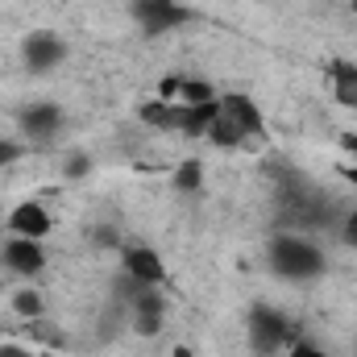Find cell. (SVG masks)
Instances as JSON below:
<instances>
[{"label":"cell","instance_id":"obj_1","mask_svg":"<svg viewBox=\"0 0 357 357\" xmlns=\"http://www.w3.org/2000/svg\"><path fill=\"white\" fill-rule=\"evenodd\" d=\"M278 212H282L287 229H295V233L328 229V225H337V229H341V220H345V212L337 208V199H333L324 187L307 183L303 175L278 178Z\"/></svg>","mask_w":357,"mask_h":357},{"label":"cell","instance_id":"obj_2","mask_svg":"<svg viewBox=\"0 0 357 357\" xmlns=\"http://www.w3.org/2000/svg\"><path fill=\"white\" fill-rule=\"evenodd\" d=\"M216 150H254L262 137H266V116L262 108L241 96V91H220L216 100V116L204 133Z\"/></svg>","mask_w":357,"mask_h":357},{"label":"cell","instance_id":"obj_3","mask_svg":"<svg viewBox=\"0 0 357 357\" xmlns=\"http://www.w3.org/2000/svg\"><path fill=\"white\" fill-rule=\"evenodd\" d=\"M266 266H270V274L282 278V282H316V278H324V270H328V254H324V245H320L316 237L295 233V229H282V233L270 237Z\"/></svg>","mask_w":357,"mask_h":357},{"label":"cell","instance_id":"obj_4","mask_svg":"<svg viewBox=\"0 0 357 357\" xmlns=\"http://www.w3.org/2000/svg\"><path fill=\"white\" fill-rule=\"evenodd\" d=\"M245 341H250V354L254 357H278V354L287 357V349L299 337H295V324L278 307L258 303V307L245 312Z\"/></svg>","mask_w":357,"mask_h":357},{"label":"cell","instance_id":"obj_5","mask_svg":"<svg viewBox=\"0 0 357 357\" xmlns=\"http://www.w3.org/2000/svg\"><path fill=\"white\" fill-rule=\"evenodd\" d=\"M17 129H21V137L33 142V146H54L59 133L67 129V112H63L59 104H50V100H42V104H25L21 116H17Z\"/></svg>","mask_w":357,"mask_h":357},{"label":"cell","instance_id":"obj_6","mask_svg":"<svg viewBox=\"0 0 357 357\" xmlns=\"http://www.w3.org/2000/svg\"><path fill=\"white\" fill-rule=\"evenodd\" d=\"M67 59V42L54 29H33L21 38V63L29 75H50L54 67H63Z\"/></svg>","mask_w":357,"mask_h":357},{"label":"cell","instance_id":"obj_7","mask_svg":"<svg viewBox=\"0 0 357 357\" xmlns=\"http://www.w3.org/2000/svg\"><path fill=\"white\" fill-rule=\"evenodd\" d=\"M125 320L137 337H158L167 328V299H162V287H142L129 303H125Z\"/></svg>","mask_w":357,"mask_h":357},{"label":"cell","instance_id":"obj_8","mask_svg":"<svg viewBox=\"0 0 357 357\" xmlns=\"http://www.w3.org/2000/svg\"><path fill=\"white\" fill-rule=\"evenodd\" d=\"M133 21L146 38H162L178 25H187L191 13L183 8V0H133Z\"/></svg>","mask_w":357,"mask_h":357},{"label":"cell","instance_id":"obj_9","mask_svg":"<svg viewBox=\"0 0 357 357\" xmlns=\"http://www.w3.org/2000/svg\"><path fill=\"white\" fill-rule=\"evenodd\" d=\"M121 274L133 278L137 287H167V262L154 245H121Z\"/></svg>","mask_w":357,"mask_h":357},{"label":"cell","instance_id":"obj_10","mask_svg":"<svg viewBox=\"0 0 357 357\" xmlns=\"http://www.w3.org/2000/svg\"><path fill=\"white\" fill-rule=\"evenodd\" d=\"M0 262L13 274H21V278H33V274L46 270V245L33 241V237H8L0 245Z\"/></svg>","mask_w":357,"mask_h":357},{"label":"cell","instance_id":"obj_11","mask_svg":"<svg viewBox=\"0 0 357 357\" xmlns=\"http://www.w3.org/2000/svg\"><path fill=\"white\" fill-rule=\"evenodd\" d=\"M50 229H54V220H50L46 204H38V199H25V204H17V208L8 212V233H13V237L46 241V237H50Z\"/></svg>","mask_w":357,"mask_h":357},{"label":"cell","instance_id":"obj_12","mask_svg":"<svg viewBox=\"0 0 357 357\" xmlns=\"http://www.w3.org/2000/svg\"><path fill=\"white\" fill-rule=\"evenodd\" d=\"M328 88H333V100L341 108H354L357 112V63L354 59H333L328 63Z\"/></svg>","mask_w":357,"mask_h":357},{"label":"cell","instance_id":"obj_13","mask_svg":"<svg viewBox=\"0 0 357 357\" xmlns=\"http://www.w3.org/2000/svg\"><path fill=\"white\" fill-rule=\"evenodd\" d=\"M175 187L178 191H199L204 187V162L199 158H187V162H178V171H175Z\"/></svg>","mask_w":357,"mask_h":357},{"label":"cell","instance_id":"obj_14","mask_svg":"<svg viewBox=\"0 0 357 357\" xmlns=\"http://www.w3.org/2000/svg\"><path fill=\"white\" fill-rule=\"evenodd\" d=\"M13 312H17V316H25V320H33V316H42V312H46V299H42L33 287H21V291L13 295Z\"/></svg>","mask_w":357,"mask_h":357},{"label":"cell","instance_id":"obj_15","mask_svg":"<svg viewBox=\"0 0 357 357\" xmlns=\"http://www.w3.org/2000/svg\"><path fill=\"white\" fill-rule=\"evenodd\" d=\"M63 175L67 178H88L91 175V158L88 154H71V158L63 162Z\"/></svg>","mask_w":357,"mask_h":357},{"label":"cell","instance_id":"obj_16","mask_svg":"<svg viewBox=\"0 0 357 357\" xmlns=\"http://www.w3.org/2000/svg\"><path fill=\"white\" fill-rule=\"evenodd\" d=\"M341 241H345L349 250H357V204L345 212V220H341Z\"/></svg>","mask_w":357,"mask_h":357},{"label":"cell","instance_id":"obj_17","mask_svg":"<svg viewBox=\"0 0 357 357\" xmlns=\"http://www.w3.org/2000/svg\"><path fill=\"white\" fill-rule=\"evenodd\" d=\"M91 241H96L100 250H116V245H121V237H116V229H112V225H100V229H91Z\"/></svg>","mask_w":357,"mask_h":357},{"label":"cell","instance_id":"obj_18","mask_svg":"<svg viewBox=\"0 0 357 357\" xmlns=\"http://www.w3.org/2000/svg\"><path fill=\"white\" fill-rule=\"evenodd\" d=\"M17 158H21V146H17L13 137H0V171H4V167H13Z\"/></svg>","mask_w":357,"mask_h":357},{"label":"cell","instance_id":"obj_19","mask_svg":"<svg viewBox=\"0 0 357 357\" xmlns=\"http://www.w3.org/2000/svg\"><path fill=\"white\" fill-rule=\"evenodd\" d=\"M287 357H333V354H324V349L312 345V341H295V345L287 349Z\"/></svg>","mask_w":357,"mask_h":357},{"label":"cell","instance_id":"obj_20","mask_svg":"<svg viewBox=\"0 0 357 357\" xmlns=\"http://www.w3.org/2000/svg\"><path fill=\"white\" fill-rule=\"evenodd\" d=\"M341 150L357 154V129H345V133H341Z\"/></svg>","mask_w":357,"mask_h":357},{"label":"cell","instance_id":"obj_21","mask_svg":"<svg viewBox=\"0 0 357 357\" xmlns=\"http://www.w3.org/2000/svg\"><path fill=\"white\" fill-rule=\"evenodd\" d=\"M0 357H29L21 345H0Z\"/></svg>","mask_w":357,"mask_h":357},{"label":"cell","instance_id":"obj_22","mask_svg":"<svg viewBox=\"0 0 357 357\" xmlns=\"http://www.w3.org/2000/svg\"><path fill=\"white\" fill-rule=\"evenodd\" d=\"M341 178H345V183H354V187H357V167H345V171H341Z\"/></svg>","mask_w":357,"mask_h":357},{"label":"cell","instance_id":"obj_23","mask_svg":"<svg viewBox=\"0 0 357 357\" xmlns=\"http://www.w3.org/2000/svg\"><path fill=\"white\" fill-rule=\"evenodd\" d=\"M171 357H195V354H191V345H175V354Z\"/></svg>","mask_w":357,"mask_h":357},{"label":"cell","instance_id":"obj_24","mask_svg":"<svg viewBox=\"0 0 357 357\" xmlns=\"http://www.w3.org/2000/svg\"><path fill=\"white\" fill-rule=\"evenodd\" d=\"M354 13H357V0H354Z\"/></svg>","mask_w":357,"mask_h":357}]
</instances>
